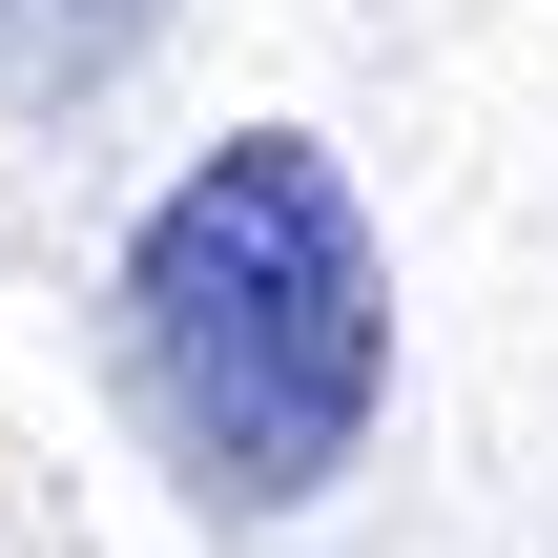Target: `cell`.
Segmentation results:
<instances>
[{
    "mask_svg": "<svg viewBox=\"0 0 558 558\" xmlns=\"http://www.w3.org/2000/svg\"><path fill=\"white\" fill-rule=\"evenodd\" d=\"M104 331L207 518H311L393 414V269L311 124H228L207 166H166V207L104 269Z\"/></svg>",
    "mask_w": 558,
    "mask_h": 558,
    "instance_id": "cell-1",
    "label": "cell"
},
{
    "mask_svg": "<svg viewBox=\"0 0 558 558\" xmlns=\"http://www.w3.org/2000/svg\"><path fill=\"white\" fill-rule=\"evenodd\" d=\"M145 41H166V0H0V104L62 124V104H104Z\"/></svg>",
    "mask_w": 558,
    "mask_h": 558,
    "instance_id": "cell-2",
    "label": "cell"
}]
</instances>
